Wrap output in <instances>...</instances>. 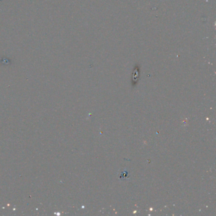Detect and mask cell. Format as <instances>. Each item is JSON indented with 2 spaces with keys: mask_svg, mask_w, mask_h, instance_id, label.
Wrapping results in <instances>:
<instances>
[{
  "mask_svg": "<svg viewBox=\"0 0 216 216\" xmlns=\"http://www.w3.org/2000/svg\"><path fill=\"white\" fill-rule=\"evenodd\" d=\"M128 177V173L126 171L121 172V173L119 175V179H124Z\"/></svg>",
  "mask_w": 216,
  "mask_h": 216,
  "instance_id": "1",
  "label": "cell"
}]
</instances>
